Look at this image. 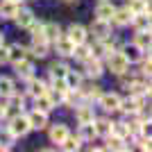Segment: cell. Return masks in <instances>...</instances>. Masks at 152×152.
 Instances as JSON below:
<instances>
[{
  "mask_svg": "<svg viewBox=\"0 0 152 152\" xmlns=\"http://www.w3.org/2000/svg\"><path fill=\"white\" fill-rule=\"evenodd\" d=\"M5 125H7V129L12 132V136H14L16 141H18V139H25L27 134L32 132V129H30V121H27V114H25V111H20V114L12 116L9 121H5Z\"/></svg>",
  "mask_w": 152,
  "mask_h": 152,
  "instance_id": "1",
  "label": "cell"
},
{
  "mask_svg": "<svg viewBox=\"0 0 152 152\" xmlns=\"http://www.w3.org/2000/svg\"><path fill=\"white\" fill-rule=\"evenodd\" d=\"M104 70H109L111 75L118 77V75H123L125 70H129V64H127V59L121 55V50H114L104 57Z\"/></svg>",
  "mask_w": 152,
  "mask_h": 152,
  "instance_id": "2",
  "label": "cell"
},
{
  "mask_svg": "<svg viewBox=\"0 0 152 152\" xmlns=\"http://www.w3.org/2000/svg\"><path fill=\"white\" fill-rule=\"evenodd\" d=\"M148 100L150 98H145V95H127V98H121L118 114H134V111L148 109Z\"/></svg>",
  "mask_w": 152,
  "mask_h": 152,
  "instance_id": "3",
  "label": "cell"
},
{
  "mask_svg": "<svg viewBox=\"0 0 152 152\" xmlns=\"http://www.w3.org/2000/svg\"><path fill=\"white\" fill-rule=\"evenodd\" d=\"M104 73H107V70H104V61H102V59L89 57L86 61H82V75H84V80H93V82H98Z\"/></svg>",
  "mask_w": 152,
  "mask_h": 152,
  "instance_id": "4",
  "label": "cell"
},
{
  "mask_svg": "<svg viewBox=\"0 0 152 152\" xmlns=\"http://www.w3.org/2000/svg\"><path fill=\"white\" fill-rule=\"evenodd\" d=\"M121 98L123 95L118 91H102V95L95 100V104L104 111V114H116L118 111V104H121Z\"/></svg>",
  "mask_w": 152,
  "mask_h": 152,
  "instance_id": "5",
  "label": "cell"
},
{
  "mask_svg": "<svg viewBox=\"0 0 152 152\" xmlns=\"http://www.w3.org/2000/svg\"><path fill=\"white\" fill-rule=\"evenodd\" d=\"M73 48H75V43H73V41H70V39L66 37L64 32L50 43V50H55V52H57V57H61V59H70V55H73Z\"/></svg>",
  "mask_w": 152,
  "mask_h": 152,
  "instance_id": "6",
  "label": "cell"
},
{
  "mask_svg": "<svg viewBox=\"0 0 152 152\" xmlns=\"http://www.w3.org/2000/svg\"><path fill=\"white\" fill-rule=\"evenodd\" d=\"M27 121H30V129L32 132H43L45 127L50 125V114L39 111V109L32 107L30 111H27Z\"/></svg>",
  "mask_w": 152,
  "mask_h": 152,
  "instance_id": "7",
  "label": "cell"
},
{
  "mask_svg": "<svg viewBox=\"0 0 152 152\" xmlns=\"http://www.w3.org/2000/svg\"><path fill=\"white\" fill-rule=\"evenodd\" d=\"M50 55V43L45 39H32L30 45H27V57H32L34 61L37 59H45Z\"/></svg>",
  "mask_w": 152,
  "mask_h": 152,
  "instance_id": "8",
  "label": "cell"
},
{
  "mask_svg": "<svg viewBox=\"0 0 152 152\" xmlns=\"http://www.w3.org/2000/svg\"><path fill=\"white\" fill-rule=\"evenodd\" d=\"M12 66H14V73H16V77H18L20 82H25L27 77L37 75V73H34V70H37V64H34V59H32V57L20 59V61L12 64Z\"/></svg>",
  "mask_w": 152,
  "mask_h": 152,
  "instance_id": "9",
  "label": "cell"
},
{
  "mask_svg": "<svg viewBox=\"0 0 152 152\" xmlns=\"http://www.w3.org/2000/svg\"><path fill=\"white\" fill-rule=\"evenodd\" d=\"M121 55L127 59V64L132 66V64H139L141 59H143L145 50H143V48H139L134 41H127V43H121Z\"/></svg>",
  "mask_w": 152,
  "mask_h": 152,
  "instance_id": "10",
  "label": "cell"
},
{
  "mask_svg": "<svg viewBox=\"0 0 152 152\" xmlns=\"http://www.w3.org/2000/svg\"><path fill=\"white\" fill-rule=\"evenodd\" d=\"M23 89H25L27 98H37V95H41V93L48 91V82L41 80V77H37V75H32V77L25 80V86H23Z\"/></svg>",
  "mask_w": 152,
  "mask_h": 152,
  "instance_id": "11",
  "label": "cell"
},
{
  "mask_svg": "<svg viewBox=\"0 0 152 152\" xmlns=\"http://www.w3.org/2000/svg\"><path fill=\"white\" fill-rule=\"evenodd\" d=\"M75 109V123L77 125H82V123H93L95 118V107H93V102H80Z\"/></svg>",
  "mask_w": 152,
  "mask_h": 152,
  "instance_id": "12",
  "label": "cell"
},
{
  "mask_svg": "<svg viewBox=\"0 0 152 152\" xmlns=\"http://www.w3.org/2000/svg\"><path fill=\"white\" fill-rule=\"evenodd\" d=\"M89 30V37H93V39H104V37H109L111 34V23L109 20H102V18H93L91 20V25L86 27Z\"/></svg>",
  "mask_w": 152,
  "mask_h": 152,
  "instance_id": "13",
  "label": "cell"
},
{
  "mask_svg": "<svg viewBox=\"0 0 152 152\" xmlns=\"http://www.w3.org/2000/svg\"><path fill=\"white\" fill-rule=\"evenodd\" d=\"M132 16L134 14L127 9V5H123V7H116L114 9V16H111V27H129V23H132Z\"/></svg>",
  "mask_w": 152,
  "mask_h": 152,
  "instance_id": "14",
  "label": "cell"
},
{
  "mask_svg": "<svg viewBox=\"0 0 152 152\" xmlns=\"http://www.w3.org/2000/svg\"><path fill=\"white\" fill-rule=\"evenodd\" d=\"M66 37L73 41V43H84V41H89V30H86V25H82V23H70L68 30L64 32Z\"/></svg>",
  "mask_w": 152,
  "mask_h": 152,
  "instance_id": "15",
  "label": "cell"
},
{
  "mask_svg": "<svg viewBox=\"0 0 152 152\" xmlns=\"http://www.w3.org/2000/svg\"><path fill=\"white\" fill-rule=\"evenodd\" d=\"M45 129H48V139H50V143H55V145H59V143L70 134V129H68L66 123H52V125H48Z\"/></svg>",
  "mask_w": 152,
  "mask_h": 152,
  "instance_id": "16",
  "label": "cell"
},
{
  "mask_svg": "<svg viewBox=\"0 0 152 152\" xmlns=\"http://www.w3.org/2000/svg\"><path fill=\"white\" fill-rule=\"evenodd\" d=\"M34 18H37V16H34V12H32L30 7H18V12L14 16V23H16L18 30H27V25H30Z\"/></svg>",
  "mask_w": 152,
  "mask_h": 152,
  "instance_id": "17",
  "label": "cell"
},
{
  "mask_svg": "<svg viewBox=\"0 0 152 152\" xmlns=\"http://www.w3.org/2000/svg\"><path fill=\"white\" fill-rule=\"evenodd\" d=\"M27 57V45L18 43V41H14V43L7 45V59H9V64H16L20 61V59Z\"/></svg>",
  "mask_w": 152,
  "mask_h": 152,
  "instance_id": "18",
  "label": "cell"
},
{
  "mask_svg": "<svg viewBox=\"0 0 152 152\" xmlns=\"http://www.w3.org/2000/svg\"><path fill=\"white\" fill-rule=\"evenodd\" d=\"M32 102H34V109L45 111V114H50V111H55V109H57V104H55V100L48 95V91H45V93H41V95H37V98H32Z\"/></svg>",
  "mask_w": 152,
  "mask_h": 152,
  "instance_id": "19",
  "label": "cell"
},
{
  "mask_svg": "<svg viewBox=\"0 0 152 152\" xmlns=\"http://www.w3.org/2000/svg\"><path fill=\"white\" fill-rule=\"evenodd\" d=\"M129 25L134 27V32H152V23H150V14L141 12L132 16V23Z\"/></svg>",
  "mask_w": 152,
  "mask_h": 152,
  "instance_id": "20",
  "label": "cell"
},
{
  "mask_svg": "<svg viewBox=\"0 0 152 152\" xmlns=\"http://www.w3.org/2000/svg\"><path fill=\"white\" fill-rule=\"evenodd\" d=\"M93 129L98 139H104L109 132H111V118L109 116H95L93 118Z\"/></svg>",
  "mask_w": 152,
  "mask_h": 152,
  "instance_id": "21",
  "label": "cell"
},
{
  "mask_svg": "<svg viewBox=\"0 0 152 152\" xmlns=\"http://www.w3.org/2000/svg\"><path fill=\"white\" fill-rule=\"evenodd\" d=\"M114 9H116V5L111 2V0H98V5H95V18L111 20V16H114Z\"/></svg>",
  "mask_w": 152,
  "mask_h": 152,
  "instance_id": "22",
  "label": "cell"
},
{
  "mask_svg": "<svg viewBox=\"0 0 152 152\" xmlns=\"http://www.w3.org/2000/svg\"><path fill=\"white\" fill-rule=\"evenodd\" d=\"M20 2H14V0H0V20H14L16 12H18Z\"/></svg>",
  "mask_w": 152,
  "mask_h": 152,
  "instance_id": "23",
  "label": "cell"
},
{
  "mask_svg": "<svg viewBox=\"0 0 152 152\" xmlns=\"http://www.w3.org/2000/svg\"><path fill=\"white\" fill-rule=\"evenodd\" d=\"M64 82H66V86L68 89H80L86 80H84L82 70H75V68H68L66 70V75H64Z\"/></svg>",
  "mask_w": 152,
  "mask_h": 152,
  "instance_id": "24",
  "label": "cell"
},
{
  "mask_svg": "<svg viewBox=\"0 0 152 152\" xmlns=\"http://www.w3.org/2000/svg\"><path fill=\"white\" fill-rule=\"evenodd\" d=\"M77 139L82 141V143H93L98 136H95V129H93V123H82V125H77Z\"/></svg>",
  "mask_w": 152,
  "mask_h": 152,
  "instance_id": "25",
  "label": "cell"
},
{
  "mask_svg": "<svg viewBox=\"0 0 152 152\" xmlns=\"http://www.w3.org/2000/svg\"><path fill=\"white\" fill-rule=\"evenodd\" d=\"M104 148H107V150H114V152H127V150H132L121 136H114V134H107V136H104Z\"/></svg>",
  "mask_w": 152,
  "mask_h": 152,
  "instance_id": "26",
  "label": "cell"
},
{
  "mask_svg": "<svg viewBox=\"0 0 152 152\" xmlns=\"http://www.w3.org/2000/svg\"><path fill=\"white\" fill-rule=\"evenodd\" d=\"M68 68H70V66L64 61L61 57H59L57 61H52L50 66H48V80H57V77H64Z\"/></svg>",
  "mask_w": 152,
  "mask_h": 152,
  "instance_id": "27",
  "label": "cell"
},
{
  "mask_svg": "<svg viewBox=\"0 0 152 152\" xmlns=\"http://www.w3.org/2000/svg\"><path fill=\"white\" fill-rule=\"evenodd\" d=\"M61 25L59 23H55V20H43V39L48 41V43H52L55 39L61 34Z\"/></svg>",
  "mask_w": 152,
  "mask_h": 152,
  "instance_id": "28",
  "label": "cell"
},
{
  "mask_svg": "<svg viewBox=\"0 0 152 152\" xmlns=\"http://www.w3.org/2000/svg\"><path fill=\"white\" fill-rule=\"evenodd\" d=\"M89 45H91V57H95V59H102V61H104V57L109 55V48H107V43H104L102 39H93V41L89 39Z\"/></svg>",
  "mask_w": 152,
  "mask_h": 152,
  "instance_id": "29",
  "label": "cell"
},
{
  "mask_svg": "<svg viewBox=\"0 0 152 152\" xmlns=\"http://www.w3.org/2000/svg\"><path fill=\"white\" fill-rule=\"evenodd\" d=\"M89 57H91V45H89V41H84V43H75L70 59H75L77 64H82V61H86Z\"/></svg>",
  "mask_w": 152,
  "mask_h": 152,
  "instance_id": "30",
  "label": "cell"
},
{
  "mask_svg": "<svg viewBox=\"0 0 152 152\" xmlns=\"http://www.w3.org/2000/svg\"><path fill=\"white\" fill-rule=\"evenodd\" d=\"M14 143H16V139L12 136V132H9V129H7V125L2 123V125H0V150H2V152L12 150Z\"/></svg>",
  "mask_w": 152,
  "mask_h": 152,
  "instance_id": "31",
  "label": "cell"
},
{
  "mask_svg": "<svg viewBox=\"0 0 152 152\" xmlns=\"http://www.w3.org/2000/svg\"><path fill=\"white\" fill-rule=\"evenodd\" d=\"M82 145H84V143L77 139V134H68V136H66L57 148H61V150H66V152H77Z\"/></svg>",
  "mask_w": 152,
  "mask_h": 152,
  "instance_id": "32",
  "label": "cell"
},
{
  "mask_svg": "<svg viewBox=\"0 0 152 152\" xmlns=\"http://www.w3.org/2000/svg\"><path fill=\"white\" fill-rule=\"evenodd\" d=\"M89 86H84V84H82V86H80V89H82V93H84V98H86V100H89V102H93V104H95V100H98V98H100V95H102V86H98V84H93V80H89Z\"/></svg>",
  "mask_w": 152,
  "mask_h": 152,
  "instance_id": "33",
  "label": "cell"
},
{
  "mask_svg": "<svg viewBox=\"0 0 152 152\" xmlns=\"http://www.w3.org/2000/svg\"><path fill=\"white\" fill-rule=\"evenodd\" d=\"M132 41L139 45V48H143L145 52H150V48H152V34L150 32H134Z\"/></svg>",
  "mask_w": 152,
  "mask_h": 152,
  "instance_id": "34",
  "label": "cell"
},
{
  "mask_svg": "<svg viewBox=\"0 0 152 152\" xmlns=\"http://www.w3.org/2000/svg\"><path fill=\"white\" fill-rule=\"evenodd\" d=\"M14 91H16V80L9 75H0V95L9 98Z\"/></svg>",
  "mask_w": 152,
  "mask_h": 152,
  "instance_id": "35",
  "label": "cell"
},
{
  "mask_svg": "<svg viewBox=\"0 0 152 152\" xmlns=\"http://www.w3.org/2000/svg\"><path fill=\"white\" fill-rule=\"evenodd\" d=\"M127 9L132 14H150V0H127Z\"/></svg>",
  "mask_w": 152,
  "mask_h": 152,
  "instance_id": "36",
  "label": "cell"
},
{
  "mask_svg": "<svg viewBox=\"0 0 152 152\" xmlns=\"http://www.w3.org/2000/svg\"><path fill=\"white\" fill-rule=\"evenodd\" d=\"M109 134H114V136H121V139H125L127 134H132L129 132V125H127L125 121H111V132Z\"/></svg>",
  "mask_w": 152,
  "mask_h": 152,
  "instance_id": "37",
  "label": "cell"
},
{
  "mask_svg": "<svg viewBox=\"0 0 152 152\" xmlns=\"http://www.w3.org/2000/svg\"><path fill=\"white\" fill-rule=\"evenodd\" d=\"M5 64H9V59H7V43L0 45V66H5Z\"/></svg>",
  "mask_w": 152,
  "mask_h": 152,
  "instance_id": "38",
  "label": "cell"
},
{
  "mask_svg": "<svg viewBox=\"0 0 152 152\" xmlns=\"http://www.w3.org/2000/svg\"><path fill=\"white\" fill-rule=\"evenodd\" d=\"M5 43V34H2V32H0V45Z\"/></svg>",
  "mask_w": 152,
  "mask_h": 152,
  "instance_id": "39",
  "label": "cell"
},
{
  "mask_svg": "<svg viewBox=\"0 0 152 152\" xmlns=\"http://www.w3.org/2000/svg\"><path fill=\"white\" fill-rule=\"evenodd\" d=\"M64 2H77V0H64Z\"/></svg>",
  "mask_w": 152,
  "mask_h": 152,
  "instance_id": "40",
  "label": "cell"
},
{
  "mask_svg": "<svg viewBox=\"0 0 152 152\" xmlns=\"http://www.w3.org/2000/svg\"><path fill=\"white\" fill-rule=\"evenodd\" d=\"M14 2H23V0H14Z\"/></svg>",
  "mask_w": 152,
  "mask_h": 152,
  "instance_id": "41",
  "label": "cell"
}]
</instances>
